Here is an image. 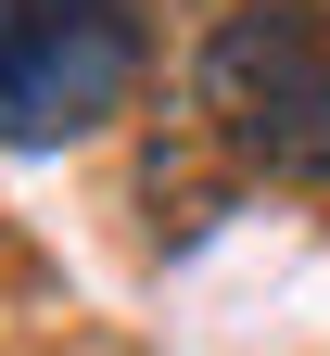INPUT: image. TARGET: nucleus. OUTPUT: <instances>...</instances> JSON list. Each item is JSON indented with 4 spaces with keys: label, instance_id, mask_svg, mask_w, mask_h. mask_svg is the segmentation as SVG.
Masks as SVG:
<instances>
[{
    "label": "nucleus",
    "instance_id": "obj_2",
    "mask_svg": "<svg viewBox=\"0 0 330 356\" xmlns=\"http://www.w3.org/2000/svg\"><path fill=\"white\" fill-rule=\"evenodd\" d=\"M140 89V0H0V153H64Z\"/></svg>",
    "mask_w": 330,
    "mask_h": 356
},
{
    "label": "nucleus",
    "instance_id": "obj_1",
    "mask_svg": "<svg viewBox=\"0 0 330 356\" xmlns=\"http://www.w3.org/2000/svg\"><path fill=\"white\" fill-rule=\"evenodd\" d=\"M204 127L279 191H330V13L305 0H229L204 26Z\"/></svg>",
    "mask_w": 330,
    "mask_h": 356
}]
</instances>
